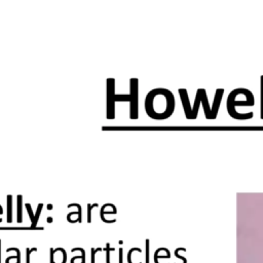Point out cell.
<instances>
[{
    "label": "cell",
    "instance_id": "obj_1",
    "mask_svg": "<svg viewBox=\"0 0 263 263\" xmlns=\"http://www.w3.org/2000/svg\"><path fill=\"white\" fill-rule=\"evenodd\" d=\"M255 104V101H254V97L253 98H249V99L245 100V101H236L234 98L229 94L227 99V111L229 113V115L232 118L235 119H240V120H245V119H250V118L253 117V112H249V113H245V114H242V113L236 112L235 110V106H254Z\"/></svg>",
    "mask_w": 263,
    "mask_h": 263
},
{
    "label": "cell",
    "instance_id": "obj_2",
    "mask_svg": "<svg viewBox=\"0 0 263 263\" xmlns=\"http://www.w3.org/2000/svg\"><path fill=\"white\" fill-rule=\"evenodd\" d=\"M198 91H199V93H200V99H202V106H204V116H206V118L209 119V120L216 119L217 114H215V113L213 112L212 108L210 107L206 89H198Z\"/></svg>",
    "mask_w": 263,
    "mask_h": 263
},
{
    "label": "cell",
    "instance_id": "obj_3",
    "mask_svg": "<svg viewBox=\"0 0 263 263\" xmlns=\"http://www.w3.org/2000/svg\"><path fill=\"white\" fill-rule=\"evenodd\" d=\"M114 250L115 249L111 248L109 244H106V248L104 249V251H106V263H110V252Z\"/></svg>",
    "mask_w": 263,
    "mask_h": 263
},
{
    "label": "cell",
    "instance_id": "obj_4",
    "mask_svg": "<svg viewBox=\"0 0 263 263\" xmlns=\"http://www.w3.org/2000/svg\"><path fill=\"white\" fill-rule=\"evenodd\" d=\"M37 251V248H27L26 250V263H30V256L32 252H36Z\"/></svg>",
    "mask_w": 263,
    "mask_h": 263
},
{
    "label": "cell",
    "instance_id": "obj_5",
    "mask_svg": "<svg viewBox=\"0 0 263 263\" xmlns=\"http://www.w3.org/2000/svg\"><path fill=\"white\" fill-rule=\"evenodd\" d=\"M261 119H263V75L261 76Z\"/></svg>",
    "mask_w": 263,
    "mask_h": 263
},
{
    "label": "cell",
    "instance_id": "obj_6",
    "mask_svg": "<svg viewBox=\"0 0 263 263\" xmlns=\"http://www.w3.org/2000/svg\"><path fill=\"white\" fill-rule=\"evenodd\" d=\"M75 251H79V252H81V256H82L81 263H85V251L81 248H74V249H72L71 252H75Z\"/></svg>",
    "mask_w": 263,
    "mask_h": 263
},
{
    "label": "cell",
    "instance_id": "obj_7",
    "mask_svg": "<svg viewBox=\"0 0 263 263\" xmlns=\"http://www.w3.org/2000/svg\"><path fill=\"white\" fill-rule=\"evenodd\" d=\"M10 251H15L17 252V257H18V259H17V263H21V252L19 249L17 248H8L7 250H6V252H10Z\"/></svg>",
    "mask_w": 263,
    "mask_h": 263
},
{
    "label": "cell",
    "instance_id": "obj_8",
    "mask_svg": "<svg viewBox=\"0 0 263 263\" xmlns=\"http://www.w3.org/2000/svg\"><path fill=\"white\" fill-rule=\"evenodd\" d=\"M103 249L102 248H97V249H92V263H95V258H96V254L98 253V252H101Z\"/></svg>",
    "mask_w": 263,
    "mask_h": 263
},
{
    "label": "cell",
    "instance_id": "obj_9",
    "mask_svg": "<svg viewBox=\"0 0 263 263\" xmlns=\"http://www.w3.org/2000/svg\"><path fill=\"white\" fill-rule=\"evenodd\" d=\"M55 250L53 248L51 249V263H55Z\"/></svg>",
    "mask_w": 263,
    "mask_h": 263
},
{
    "label": "cell",
    "instance_id": "obj_10",
    "mask_svg": "<svg viewBox=\"0 0 263 263\" xmlns=\"http://www.w3.org/2000/svg\"><path fill=\"white\" fill-rule=\"evenodd\" d=\"M118 263H123V249H119V254H118Z\"/></svg>",
    "mask_w": 263,
    "mask_h": 263
},
{
    "label": "cell",
    "instance_id": "obj_11",
    "mask_svg": "<svg viewBox=\"0 0 263 263\" xmlns=\"http://www.w3.org/2000/svg\"><path fill=\"white\" fill-rule=\"evenodd\" d=\"M146 245H147V247H146V254H147V255H146V263H149V260H148V253H149V252H148V251H149L148 245H149V242H148V240L146 242Z\"/></svg>",
    "mask_w": 263,
    "mask_h": 263
},
{
    "label": "cell",
    "instance_id": "obj_12",
    "mask_svg": "<svg viewBox=\"0 0 263 263\" xmlns=\"http://www.w3.org/2000/svg\"><path fill=\"white\" fill-rule=\"evenodd\" d=\"M41 206H42V204H39V208H38V213L40 212V210H41ZM38 217H39V214H36V220H38Z\"/></svg>",
    "mask_w": 263,
    "mask_h": 263
},
{
    "label": "cell",
    "instance_id": "obj_13",
    "mask_svg": "<svg viewBox=\"0 0 263 263\" xmlns=\"http://www.w3.org/2000/svg\"><path fill=\"white\" fill-rule=\"evenodd\" d=\"M0 263H1V240H0Z\"/></svg>",
    "mask_w": 263,
    "mask_h": 263
}]
</instances>
